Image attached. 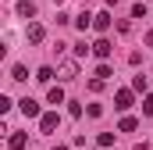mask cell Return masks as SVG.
<instances>
[{
	"label": "cell",
	"instance_id": "1",
	"mask_svg": "<svg viewBox=\"0 0 153 150\" xmlns=\"http://www.w3.org/2000/svg\"><path fill=\"white\" fill-rule=\"evenodd\" d=\"M57 125H61V118H57V111H46L43 118H39V132H43V136L57 132Z\"/></svg>",
	"mask_w": 153,
	"mask_h": 150
},
{
	"label": "cell",
	"instance_id": "2",
	"mask_svg": "<svg viewBox=\"0 0 153 150\" xmlns=\"http://www.w3.org/2000/svg\"><path fill=\"white\" fill-rule=\"evenodd\" d=\"M18 107H22L25 118H43V111H39V104L32 100V97H22V100H18Z\"/></svg>",
	"mask_w": 153,
	"mask_h": 150
},
{
	"label": "cell",
	"instance_id": "3",
	"mask_svg": "<svg viewBox=\"0 0 153 150\" xmlns=\"http://www.w3.org/2000/svg\"><path fill=\"white\" fill-rule=\"evenodd\" d=\"M75 75H78V61H64V64L57 68V79H61V82H71Z\"/></svg>",
	"mask_w": 153,
	"mask_h": 150
},
{
	"label": "cell",
	"instance_id": "4",
	"mask_svg": "<svg viewBox=\"0 0 153 150\" xmlns=\"http://www.w3.org/2000/svg\"><path fill=\"white\" fill-rule=\"evenodd\" d=\"M43 36H46V29H43L39 22H29V29H25V39H29V43H43Z\"/></svg>",
	"mask_w": 153,
	"mask_h": 150
},
{
	"label": "cell",
	"instance_id": "5",
	"mask_svg": "<svg viewBox=\"0 0 153 150\" xmlns=\"http://www.w3.org/2000/svg\"><path fill=\"white\" fill-rule=\"evenodd\" d=\"M114 107L117 111H128L132 107V89H117L114 93Z\"/></svg>",
	"mask_w": 153,
	"mask_h": 150
},
{
	"label": "cell",
	"instance_id": "6",
	"mask_svg": "<svg viewBox=\"0 0 153 150\" xmlns=\"http://www.w3.org/2000/svg\"><path fill=\"white\" fill-rule=\"evenodd\" d=\"M29 147V136H25V132H11V136H7V150H25Z\"/></svg>",
	"mask_w": 153,
	"mask_h": 150
},
{
	"label": "cell",
	"instance_id": "7",
	"mask_svg": "<svg viewBox=\"0 0 153 150\" xmlns=\"http://www.w3.org/2000/svg\"><path fill=\"white\" fill-rule=\"evenodd\" d=\"M111 22H114V18H111V11H100V14L93 18V29H96V32H107V29H111Z\"/></svg>",
	"mask_w": 153,
	"mask_h": 150
},
{
	"label": "cell",
	"instance_id": "8",
	"mask_svg": "<svg viewBox=\"0 0 153 150\" xmlns=\"http://www.w3.org/2000/svg\"><path fill=\"white\" fill-rule=\"evenodd\" d=\"M111 50H114V46H111V39H96V43H93V54H96L100 61H107V57H111Z\"/></svg>",
	"mask_w": 153,
	"mask_h": 150
},
{
	"label": "cell",
	"instance_id": "9",
	"mask_svg": "<svg viewBox=\"0 0 153 150\" xmlns=\"http://www.w3.org/2000/svg\"><path fill=\"white\" fill-rule=\"evenodd\" d=\"M46 100H50L53 107H57V104H64V89H61V86H50V89H46Z\"/></svg>",
	"mask_w": 153,
	"mask_h": 150
},
{
	"label": "cell",
	"instance_id": "10",
	"mask_svg": "<svg viewBox=\"0 0 153 150\" xmlns=\"http://www.w3.org/2000/svg\"><path fill=\"white\" fill-rule=\"evenodd\" d=\"M18 14L32 22V18H36V4H29V0H22V4H18Z\"/></svg>",
	"mask_w": 153,
	"mask_h": 150
},
{
	"label": "cell",
	"instance_id": "11",
	"mask_svg": "<svg viewBox=\"0 0 153 150\" xmlns=\"http://www.w3.org/2000/svg\"><path fill=\"white\" fill-rule=\"evenodd\" d=\"M93 18H96V14H89V11H82V14L75 18V25L82 29V32H85V29H93Z\"/></svg>",
	"mask_w": 153,
	"mask_h": 150
},
{
	"label": "cell",
	"instance_id": "12",
	"mask_svg": "<svg viewBox=\"0 0 153 150\" xmlns=\"http://www.w3.org/2000/svg\"><path fill=\"white\" fill-rule=\"evenodd\" d=\"M11 79H14V82H25V79H29V68H25V64H11Z\"/></svg>",
	"mask_w": 153,
	"mask_h": 150
},
{
	"label": "cell",
	"instance_id": "13",
	"mask_svg": "<svg viewBox=\"0 0 153 150\" xmlns=\"http://www.w3.org/2000/svg\"><path fill=\"white\" fill-rule=\"evenodd\" d=\"M135 125H139V122H135V118H132V114H125V118H121V125H117V129H121V132H135Z\"/></svg>",
	"mask_w": 153,
	"mask_h": 150
},
{
	"label": "cell",
	"instance_id": "14",
	"mask_svg": "<svg viewBox=\"0 0 153 150\" xmlns=\"http://www.w3.org/2000/svg\"><path fill=\"white\" fill-rule=\"evenodd\" d=\"M146 86H150V82H146V75H132V89H139V93H146Z\"/></svg>",
	"mask_w": 153,
	"mask_h": 150
},
{
	"label": "cell",
	"instance_id": "15",
	"mask_svg": "<svg viewBox=\"0 0 153 150\" xmlns=\"http://www.w3.org/2000/svg\"><path fill=\"white\" fill-rule=\"evenodd\" d=\"M36 79H39V82H50V79H53V68H50V64H43V68L36 72Z\"/></svg>",
	"mask_w": 153,
	"mask_h": 150
},
{
	"label": "cell",
	"instance_id": "16",
	"mask_svg": "<svg viewBox=\"0 0 153 150\" xmlns=\"http://www.w3.org/2000/svg\"><path fill=\"white\" fill-rule=\"evenodd\" d=\"M96 143H100V147H114V132H100Z\"/></svg>",
	"mask_w": 153,
	"mask_h": 150
},
{
	"label": "cell",
	"instance_id": "17",
	"mask_svg": "<svg viewBox=\"0 0 153 150\" xmlns=\"http://www.w3.org/2000/svg\"><path fill=\"white\" fill-rule=\"evenodd\" d=\"M111 75H114V72H111V64H100V68H96V79H103V82H107Z\"/></svg>",
	"mask_w": 153,
	"mask_h": 150
},
{
	"label": "cell",
	"instance_id": "18",
	"mask_svg": "<svg viewBox=\"0 0 153 150\" xmlns=\"http://www.w3.org/2000/svg\"><path fill=\"white\" fill-rule=\"evenodd\" d=\"M132 18H146V4H132Z\"/></svg>",
	"mask_w": 153,
	"mask_h": 150
},
{
	"label": "cell",
	"instance_id": "19",
	"mask_svg": "<svg viewBox=\"0 0 153 150\" xmlns=\"http://www.w3.org/2000/svg\"><path fill=\"white\" fill-rule=\"evenodd\" d=\"M85 111H89V118H100V114H103V107H100V104H89Z\"/></svg>",
	"mask_w": 153,
	"mask_h": 150
},
{
	"label": "cell",
	"instance_id": "20",
	"mask_svg": "<svg viewBox=\"0 0 153 150\" xmlns=\"http://www.w3.org/2000/svg\"><path fill=\"white\" fill-rule=\"evenodd\" d=\"M143 114H153V97H146V100H143Z\"/></svg>",
	"mask_w": 153,
	"mask_h": 150
},
{
	"label": "cell",
	"instance_id": "21",
	"mask_svg": "<svg viewBox=\"0 0 153 150\" xmlns=\"http://www.w3.org/2000/svg\"><path fill=\"white\" fill-rule=\"evenodd\" d=\"M146 43H150V46H153V32H146Z\"/></svg>",
	"mask_w": 153,
	"mask_h": 150
},
{
	"label": "cell",
	"instance_id": "22",
	"mask_svg": "<svg viewBox=\"0 0 153 150\" xmlns=\"http://www.w3.org/2000/svg\"><path fill=\"white\" fill-rule=\"evenodd\" d=\"M53 150H68V147H64V143H57V147H53Z\"/></svg>",
	"mask_w": 153,
	"mask_h": 150
}]
</instances>
